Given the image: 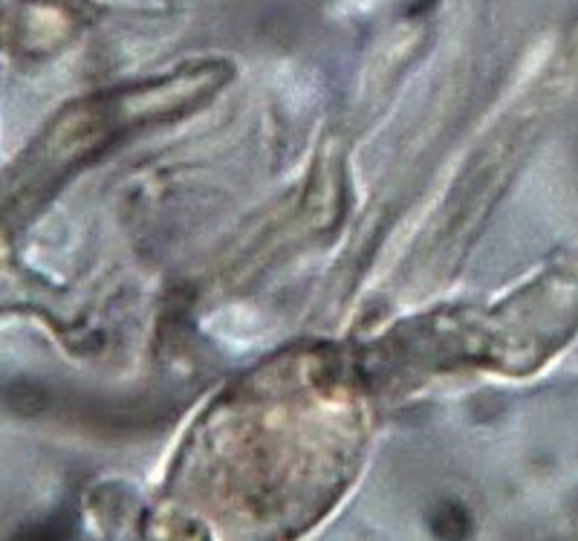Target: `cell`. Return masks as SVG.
<instances>
[{
  "label": "cell",
  "mask_w": 578,
  "mask_h": 541,
  "mask_svg": "<svg viewBox=\"0 0 578 541\" xmlns=\"http://www.w3.org/2000/svg\"><path fill=\"white\" fill-rule=\"evenodd\" d=\"M434 533L443 541H463L469 536V516L457 504H446V507L434 516Z\"/></svg>",
  "instance_id": "obj_1"
}]
</instances>
